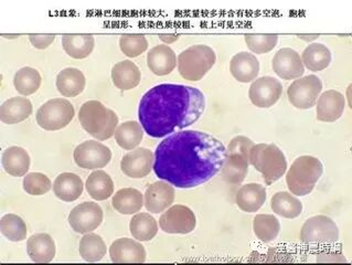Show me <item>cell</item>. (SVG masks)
Instances as JSON below:
<instances>
[{"mask_svg": "<svg viewBox=\"0 0 352 265\" xmlns=\"http://www.w3.org/2000/svg\"><path fill=\"white\" fill-rule=\"evenodd\" d=\"M147 65L156 76L170 74L177 65L176 53L167 45H156L147 54Z\"/></svg>", "mask_w": 352, "mask_h": 265, "instance_id": "21", "label": "cell"}, {"mask_svg": "<svg viewBox=\"0 0 352 265\" xmlns=\"http://www.w3.org/2000/svg\"><path fill=\"white\" fill-rule=\"evenodd\" d=\"M42 83V78L39 71L34 67H25L16 72L14 76V89L19 94L28 95L34 94L40 89Z\"/></svg>", "mask_w": 352, "mask_h": 265, "instance_id": "37", "label": "cell"}, {"mask_svg": "<svg viewBox=\"0 0 352 265\" xmlns=\"http://www.w3.org/2000/svg\"><path fill=\"white\" fill-rule=\"evenodd\" d=\"M157 177L182 189L198 187L220 173L227 157L221 140L204 131H180L157 146Z\"/></svg>", "mask_w": 352, "mask_h": 265, "instance_id": "1", "label": "cell"}, {"mask_svg": "<svg viewBox=\"0 0 352 265\" xmlns=\"http://www.w3.org/2000/svg\"><path fill=\"white\" fill-rule=\"evenodd\" d=\"M230 71L236 81L249 83L256 80L260 73V62L252 53L240 52L230 62Z\"/></svg>", "mask_w": 352, "mask_h": 265, "instance_id": "20", "label": "cell"}, {"mask_svg": "<svg viewBox=\"0 0 352 265\" xmlns=\"http://www.w3.org/2000/svg\"><path fill=\"white\" fill-rule=\"evenodd\" d=\"M179 34H160V39L165 42L166 45H170L173 42L179 39Z\"/></svg>", "mask_w": 352, "mask_h": 265, "instance_id": "44", "label": "cell"}, {"mask_svg": "<svg viewBox=\"0 0 352 265\" xmlns=\"http://www.w3.org/2000/svg\"><path fill=\"white\" fill-rule=\"evenodd\" d=\"M62 45L67 56L73 59H85L92 53L96 40L92 34H65Z\"/></svg>", "mask_w": 352, "mask_h": 265, "instance_id": "29", "label": "cell"}, {"mask_svg": "<svg viewBox=\"0 0 352 265\" xmlns=\"http://www.w3.org/2000/svg\"><path fill=\"white\" fill-rule=\"evenodd\" d=\"M346 107V98L338 91L329 89L322 93L317 103V120L333 123L342 116Z\"/></svg>", "mask_w": 352, "mask_h": 265, "instance_id": "18", "label": "cell"}, {"mask_svg": "<svg viewBox=\"0 0 352 265\" xmlns=\"http://www.w3.org/2000/svg\"><path fill=\"white\" fill-rule=\"evenodd\" d=\"M56 89L65 98H74L81 94L87 85L83 72L76 67H65L56 76Z\"/></svg>", "mask_w": 352, "mask_h": 265, "instance_id": "23", "label": "cell"}, {"mask_svg": "<svg viewBox=\"0 0 352 265\" xmlns=\"http://www.w3.org/2000/svg\"><path fill=\"white\" fill-rule=\"evenodd\" d=\"M76 115L74 106L65 98H54L45 102L36 112V123L45 131H59L72 122Z\"/></svg>", "mask_w": 352, "mask_h": 265, "instance_id": "8", "label": "cell"}, {"mask_svg": "<svg viewBox=\"0 0 352 265\" xmlns=\"http://www.w3.org/2000/svg\"><path fill=\"white\" fill-rule=\"evenodd\" d=\"M253 230L262 242H272L280 233V220L274 215H257L253 220Z\"/></svg>", "mask_w": 352, "mask_h": 265, "instance_id": "38", "label": "cell"}, {"mask_svg": "<svg viewBox=\"0 0 352 265\" xmlns=\"http://www.w3.org/2000/svg\"><path fill=\"white\" fill-rule=\"evenodd\" d=\"M299 39L305 40V41H313V40L319 38V34H298Z\"/></svg>", "mask_w": 352, "mask_h": 265, "instance_id": "45", "label": "cell"}, {"mask_svg": "<svg viewBox=\"0 0 352 265\" xmlns=\"http://www.w3.org/2000/svg\"><path fill=\"white\" fill-rule=\"evenodd\" d=\"M250 165L262 173L264 182L270 186L285 175L287 160L282 149L275 144H257L251 151Z\"/></svg>", "mask_w": 352, "mask_h": 265, "instance_id": "5", "label": "cell"}, {"mask_svg": "<svg viewBox=\"0 0 352 265\" xmlns=\"http://www.w3.org/2000/svg\"><path fill=\"white\" fill-rule=\"evenodd\" d=\"M140 69L134 62L125 60L118 62L112 69V80L115 87L120 91H129L135 89L140 83Z\"/></svg>", "mask_w": 352, "mask_h": 265, "instance_id": "28", "label": "cell"}, {"mask_svg": "<svg viewBox=\"0 0 352 265\" xmlns=\"http://www.w3.org/2000/svg\"><path fill=\"white\" fill-rule=\"evenodd\" d=\"M109 257L114 263H143L146 261V250L140 242L122 237L109 246Z\"/></svg>", "mask_w": 352, "mask_h": 265, "instance_id": "19", "label": "cell"}, {"mask_svg": "<svg viewBox=\"0 0 352 265\" xmlns=\"http://www.w3.org/2000/svg\"><path fill=\"white\" fill-rule=\"evenodd\" d=\"M282 93V84L278 80L273 76H262L251 84L249 98L256 107L270 109L278 102Z\"/></svg>", "mask_w": 352, "mask_h": 265, "instance_id": "14", "label": "cell"}, {"mask_svg": "<svg viewBox=\"0 0 352 265\" xmlns=\"http://www.w3.org/2000/svg\"><path fill=\"white\" fill-rule=\"evenodd\" d=\"M23 190L28 195H43L50 191L52 182L45 173H27L23 182Z\"/></svg>", "mask_w": 352, "mask_h": 265, "instance_id": "42", "label": "cell"}, {"mask_svg": "<svg viewBox=\"0 0 352 265\" xmlns=\"http://www.w3.org/2000/svg\"><path fill=\"white\" fill-rule=\"evenodd\" d=\"M87 191L94 200L103 201L114 193V182L109 173L103 171H93L87 177Z\"/></svg>", "mask_w": 352, "mask_h": 265, "instance_id": "32", "label": "cell"}, {"mask_svg": "<svg viewBox=\"0 0 352 265\" xmlns=\"http://www.w3.org/2000/svg\"><path fill=\"white\" fill-rule=\"evenodd\" d=\"M83 188L81 177L76 173H63L54 180V193L60 200L72 202L81 197Z\"/></svg>", "mask_w": 352, "mask_h": 265, "instance_id": "27", "label": "cell"}, {"mask_svg": "<svg viewBox=\"0 0 352 265\" xmlns=\"http://www.w3.org/2000/svg\"><path fill=\"white\" fill-rule=\"evenodd\" d=\"M266 201V189L260 184H244L239 190L235 197V202L242 211L253 212L258 211Z\"/></svg>", "mask_w": 352, "mask_h": 265, "instance_id": "24", "label": "cell"}, {"mask_svg": "<svg viewBox=\"0 0 352 265\" xmlns=\"http://www.w3.org/2000/svg\"><path fill=\"white\" fill-rule=\"evenodd\" d=\"M175 189L169 182H154L146 190L144 195V204L147 211L151 213H160L167 210L175 201Z\"/></svg>", "mask_w": 352, "mask_h": 265, "instance_id": "17", "label": "cell"}, {"mask_svg": "<svg viewBox=\"0 0 352 265\" xmlns=\"http://www.w3.org/2000/svg\"><path fill=\"white\" fill-rule=\"evenodd\" d=\"M3 38H8V39H16V38H19V34H1Z\"/></svg>", "mask_w": 352, "mask_h": 265, "instance_id": "46", "label": "cell"}, {"mask_svg": "<svg viewBox=\"0 0 352 265\" xmlns=\"http://www.w3.org/2000/svg\"><path fill=\"white\" fill-rule=\"evenodd\" d=\"M129 230L134 239L147 242L153 240L158 233V224L149 213H138L129 222Z\"/></svg>", "mask_w": 352, "mask_h": 265, "instance_id": "35", "label": "cell"}, {"mask_svg": "<svg viewBox=\"0 0 352 265\" xmlns=\"http://www.w3.org/2000/svg\"><path fill=\"white\" fill-rule=\"evenodd\" d=\"M217 61L212 47L204 45H192L178 56V71L188 81H200L212 69Z\"/></svg>", "mask_w": 352, "mask_h": 265, "instance_id": "7", "label": "cell"}, {"mask_svg": "<svg viewBox=\"0 0 352 265\" xmlns=\"http://www.w3.org/2000/svg\"><path fill=\"white\" fill-rule=\"evenodd\" d=\"M73 157L78 167L93 171L109 165L112 151L98 140H87L76 148Z\"/></svg>", "mask_w": 352, "mask_h": 265, "instance_id": "12", "label": "cell"}, {"mask_svg": "<svg viewBox=\"0 0 352 265\" xmlns=\"http://www.w3.org/2000/svg\"><path fill=\"white\" fill-rule=\"evenodd\" d=\"M34 107L27 98H12L0 106V120L8 125L20 123L32 114Z\"/></svg>", "mask_w": 352, "mask_h": 265, "instance_id": "22", "label": "cell"}, {"mask_svg": "<svg viewBox=\"0 0 352 265\" xmlns=\"http://www.w3.org/2000/svg\"><path fill=\"white\" fill-rule=\"evenodd\" d=\"M120 50L129 58H136L145 52L148 41L144 34H123L120 38Z\"/></svg>", "mask_w": 352, "mask_h": 265, "instance_id": "41", "label": "cell"}, {"mask_svg": "<svg viewBox=\"0 0 352 265\" xmlns=\"http://www.w3.org/2000/svg\"><path fill=\"white\" fill-rule=\"evenodd\" d=\"M271 208L283 218L295 219L302 215V204L293 193L280 191L271 199Z\"/></svg>", "mask_w": 352, "mask_h": 265, "instance_id": "34", "label": "cell"}, {"mask_svg": "<svg viewBox=\"0 0 352 265\" xmlns=\"http://www.w3.org/2000/svg\"><path fill=\"white\" fill-rule=\"evenodd\" d=\"M104 213L100 204L83 202L76 206L69 215V224L76 233L87 235L98 229L103 222Z\"/></svg>", "mask_w": 352, "mask_h": 265, "instance_id": "13", "label": "cell"}, {"mask_svg": "<svg viewBox=\"0 0 352 265\" xmlns=\"http://www.w3.org/2000/svg\"><path fill=\"white\" fill-rule=\"evenodd\" d=\"M155 155L148 148H136L129 151L120 162V169L126 176L140 179L148 176L154 167Z\"/></svg>", "mask_w": 352, "mask_h": 265, "instance_id": "15", "label": "cell"}, {"mask_svg": "<svg viewBox=\"0 0 352 265\" xmlns=\"http://www.w3.org/2000/svg\"><path fill=\"white\" fill-rule=\"evenodd\" d=\"M56 40V34H29V41L39 50L50 47Z\"/></svg>", "mask_w": 352, "mask_h": 265, "instance_id": "43", "label": "cell"}, {"mask_svg": "<svg viewBox=\"0 0 352 265\" xmlns=\"http://www.w3.org/2000/svg\"><path fill=\"white\" fill-rule=\"evenodd\" d=\"M160 229L170 235H188L197 226L195 212L182 204L169 206L160 219Z\"/></svg>", "mask_w": 352, "mask_h": 265, "instance_id": "11", "label": "cell"}, {"mask_svg": "<svg viewBox=\"0 0 352 265\" xmlns=\"http://www.w3.org/2000/svg\"><path fill=\"white\" fill-rule=\"evenodd\" d=\"M324 173V166L314 156H300L295 159L286 173V184L293 195H309Z\"/></svg>", "mask_w": 352, "mask_h": 265, "instance_id": "4", "label": "cell"}, {"mask_svg": "<svg viewBox=\"0 0 352 265\" xmlns=\"http://www.w3.org/2000/svg\"><path fill=\"white\" fill-rule=\"evenodd\" d=\"M302 61L308 70L319 72L329 67L331 63V52L322 43H311L302 52Z\"/></svg>", "mask_w": 352, "mask_h": 265, "instance_id": "31", "label": "cell"}, {"mask_svg": "<svg viewBox=\"0 0 352 265\" xmlns=\"http://www.w3.org/2000/svg\"><path fill=\"white\" fill-rule=\"evenodd\" d=\"M0 231L3 237L12 242H21L27 239V226L19 215L8 213L0 220Z\"/></svg>", "mask_w": 352, "mask_h": 265, "instance_id": "39", "label": "cell"}, {"mask_svg": "<svg viewBox=\"0 0 352 265\" xmlns=\"http://www.w3.org/2000/svg\"><path fill=\"white\" fill-rule=\"evenodd\" d=\"M272 67L277 76L287 81L300 78L305 72L302 58L291 47H283L277 51L272 61Z\"/></svg>", "mask_w": 352, "mask_h": 265, "instance_id": "16", "label": "cell"}, {"mask_svg": "<svg viewBox=\"0 0 352 265\" xmlns=\"http://www.w3.org/2000/svg\"><path fill=\"white\" fill-rule=\"evenodd\" d=\"M27 252L36 263H49L56 257V242L48 233H36L28 239Z\"/></svg>", "mask_w": 352, "mask_h": 265, "instance_id": "25", "label": "cell"}, {"mask_svg": "<svg viewBox=\"0 0 352 265\" xmlns=\"http://www.w3.org/2000/svg\"><path fill=\"white\" fill-rule=\"evenodd\" d=\"M254 142L245 136H236L230 142L227 157L222 166L221 173L229 184H241L248 176L250 155L254 147Z\"/></svg>", "mask_w": 352, "mask_h": 265, "instance_id": "6", "label": "cell"}, {"mask_svg": "<svg viewBox=\"0 0 352 265\" xmlns=\"http://www.w3.org/2000/svg\"><path fill=\"white\" fill-rule=\"evenodd\" d=\"M78 120L91 136L101 142L114 136L118 129V114L100 100L85 102L78 112Z\"/></svg>", "mask_w": 352, "mask_h": 265, "instance_id": "3", "label": "cell"}, {"mask_svg": "<svg viewBox=\"0 0 352 265\" xmlns=\"http://www.w3.org/2000/svg\"><path fill=\"white\" fill-rule=\"evenodd\" d=\"M246 45L250 50L256 54H264L273 50L278 42V36L274 34H248L244 36Z\"/></svg>", "mask_w": 352, "mask_h": 265, "instance_id": "40", "label": "cell"}, {"mask_svg": "<svg viewBox=\"0 0 352 265\" xmlns=\"http://www.w3.org/2000/svg\"><path fill=\"white\" fill-rule=\"evenodd\" d=\"M142 124L136 120H129L120 124L115 131V140L120 147L125 151H133L140 145L144 138V131Z\"/></svg>", "mask_w": 352, "mask_h": 265, "instance_id": "33", "label": "cell"}, {"mask_svg": "<svg viewBox=\"0 0 352 265\" xmlns=\"http://www.w3.org/2000/svg\"><path fill=\"white\" fill-rule=\"evenodd\" d=\"M206 98L196 87L160 84L140 100L138 118L146 134L162 138L196 123L204 115Z\"/></svg>", "mask_w": 352, "mask_h": 265, "instance_id": "2", "label": "cell"}, {"mask_svg": "<svg viewBox=\"0 0 352 265\" xmlns=\"http://www.w3.org/2000/svg\"><path fill=\"white\" fill-rule=\"evenodd\" d=\"M322 91V82L318 76H304L295 80L288 87V100L296 109H309L316 105Z\"/></svg>", "mask_w": 352, "mask_h": 265, "instance_id": "10", "label": "cell"}, {"mask_svg": "<svg viewBox=\"0 0 352 265\" xmlns=\"http://www.w3.org/2000/svg\"><path fill=\"white\" fill-rule=\"evenodd\" d=\"M112 204L120 215H134L144 206V195L140 190L124 188L113 195Z\"/></svg>", "mask_w": 352, "mask_h": 265, "instance_id": "30", "label": "cell"}, {"mask_svg": "<svg viewBox=\"0 0 352 265\" xmlns=\"http://www.w3.org/2000/svg\"><path fill=\"white\" fill-rule=\"evenodd\" d=\"M338 239V226L327 215H315L307 219L300 230V240L308 244H333Z\"/></svg>", "mask_w": 352, "mask_h": 265, "instance_id": "9", "label": "cell"}, {"mask_svg": "<svg viewBox=\"0 0 352 265\" xmlns=\"http://www.w3.org/2000/svg\"><path fill=\"white\" fill-rule=\"evenodd\" d=\"M30 156L23 147L12 146L3 151L1 164L7 173L12 177H23L30 169Z\"/></svg>", "mask_w": 352, "mask_h": 265, "instance_id": "26", "label": "cell"}, {"mask_svg": "<svg viewBox=\"0 0 352 265\" xmlns=\"http://www.w3.org/2000/svg\"><path fill=\"white\" fill-rule=\"evenodd\" d=\"M78 252L84 261L98 262L107 255V244L100 235L90 232L80 241Z\"/></svg>", "mask_w": 352, "mask_h": 265, "instance_id": "36", "label": "cell"}]
</instances>
